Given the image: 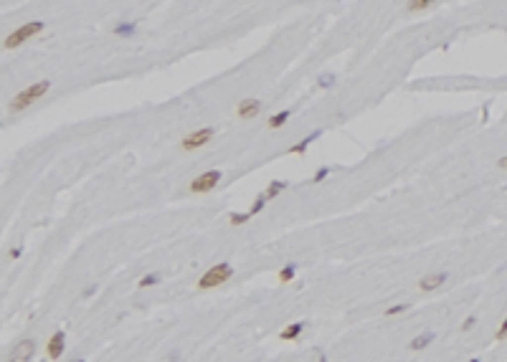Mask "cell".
Wrapping results in <instances>:
<instances>
[{
    "instance_id": "obj_1",
    "label": "cell",
    "mask_w": 507,
    "mask_h": 362,
    "mask_svg": "<svg viewBox=\"0 0 507 362\" xmlns=\"http://www.w3.org/2000/svg\"><path fill=\"white\" fill-rule=\"evenodd\" d=\"M51 89V81L49 79H41V81H36V84H31V87H26L23 91H20L10 104H8V112L10 114H18V112H23L26 106H31L36 99H41L43 94H46Z\"/></svg>"
},
{
    "instance_id": "obj_2",
    "label": "cell",
    "mask_w": 507,
    "mask_h": 362,
    "mask_svg": "<svg viewBox=\"0 0 507 362\" xmlns=\"http://www.w3.org/2000/svg\"><path fill=\"white\" fill-rule=\"evenodd\" d=\"M233 276V266L231 264H213V269H208L201 279H198V289H213V286H221L226 284Z\"/></svg>"
},
{
    "instance_id": "obj_3",
    "label": "cell",
    "mask_w": 507,
    "mask_h": 362,
    "mask_svg": "<svg viewBox=\"0 0 507 362\" xmlns=\"http://www.w3.org/2000/svg\"><path fill=\"white\" fill-rule=\"evenodd\" d=\"M43 28H46V26H43L41 20H31V23H23L18 31H13V33H8V36H5V41H3V48H18L20 44H26V41H31L33 36H38Z\"/></svg>"
},
{
    "instance_id": "obj_4",
    "label": "cell",
    "mask_w": 507,
    "mask_h": 362,
    "mask_svg": "<svg viewBox=\"0 0 507 362\" xmlns=\"http://www.w3.org/2000/svg\"><path fill=\"white\" fill-rule=\"evenodd\" d=\"M218 180H221V170H208V173L198 175V178L190 182V193H193V195L211 193V190L218 185Z\"/></svg>"
},
{
    "instance_id": "obj_5",
    "label": "cell",
    "mask_w": 507,
    "mask_h": 362,
    "mask_svg": "<svg viewBox=\"0 0 507 362\" xmlns=\"http://www.w3.org/2000/svg\"><path fill=\"white\" fill-rule=\"evenodd\" d=\"M213 127H203V130H198V132H193V135H188V137H183V142H180V150H185V152H193V150H201V147H206L211 139H213Z\"/></svg>"
},
{
    "instance_id": "obj_6",
    "label": "cell",
    "mask_w": 507,
    "mask_h": 362,
    "mask_svg": "<svg viewBox=\"0 0 507 362\" xmlns=\"http://www.w3.org/2000/svg\"><path fill=\"white\" fill-rule=\"evenodd\" d=\"M33 352H36V342H33V339H20V342L10 350L8 362H31Z\"/></svg>"
},
{
    "instance_id": "obj_7",
    "label": "cell",
    "mask_w": 507,
    "mask_h": 362,
    "mask_svg": "<svg viewBox=\"0 0 507 362\" xmlns=\"http://www.w3.org/2000/svg\"><path fill=\"white\" fill-rule=\"evenodd\" d=\"M63 347H66V332H63V329H58V332H54V334H51L49 345H46V352H49V357H51V360H58V357L63 355Z\"/></svg>"
},
{
    "instance_id": "obj_8",
    "label": "cell",
    "mask_w": 507,
    "mask_h": 362,
    "mask_svg": "<svg viewBox=\"0 0 507 362\" xmlns=\"http://www.w3.org/2000/svg\"><path fill=\"white\" fill-rule=\"evenodd\" d=\"M259 112H261V101L259 99H241L238 109H236L238 119H254Z\"/></svg>"
},
{
    "instance_id": "obj_9",
    "label": "cell",
    "mask_w": 507,
    "mask_h": 362,
    "mask_svg": "<svg viewBox=\"0 0 507 362\" xmlns=\"http://www.w3.org/2000/svg\"><path fill=\"white\" fill-rule=\"evenodd\" d=\"M447 281V271H439V273H429V276H424L421 281H418V289L421 291H434V289H439Z\"/></svg>"
},
{
    "instance_id": "obj_10",
    "label": "cell",
    "mask_w": 507,
    "mask_h": 362,
    "mask_svg": "<svg viewBox=\"0 0 507 362\" xmlns=\"http://www.w3.org/2000/svg\"><path fill=\"white\" fill-rule=\"evenodd\" d=\"M302 332H304V322H294V324L284 327V329L279 332V339H284V342H292V339H297Z\"/></svg>"
},
{
    "instance_id": "obj_11",
    "label": "cell",
    "mask_w": 507,
    "mask_h": 362,
    "mask_svg": "<svg viewBox=\"0 0 507 362\" xmlns=\"http://www.w3.org/2000/svg\"><path fill=\"white\" fill-rule=\"evenodd\" d=\"M320 135H322L320 130H317V132H312V135H307V137H304V139H302L299 144H294V147H292L289 152H292V155H304V152H307V147H310V144H312V142H315V139H317Z\"/></svg>"
},
{
    "instance_id": "obj_12",
    "label": "cell",
    "mask_w": 507,
    "mask_h": 362,
    "mask_svg": "<svg viewBox=\"0 0 507 362\" xmlns=\"http://www.w3.org/2000/svg\"><path fill=\"white\" fill-rule=\"evenodd\" d=\"M434 342V332H424V334H418L416 339H411V350H424V347H429Z\"/></svg>"
},
{
    "instance_id": "obj_13",
    "label": "cell",
    "mask_w": 507,
    "mask_h": 362,
    "mask_svg": "<svg viewBox=\"0 0 507 362\" xmlns=\"http://www.w3.org/2000/svg\"><path fill=\"white\" fill-rule=\"evenodd\" d=\"M289 117H292V109H282L279 114H274V117L267 122V124H269V130H279V127H284Z\"/></svg>"
},
{
    "instance_id": "obj_14",
    "label": "cell",
    "mask_w": 507,
    "mask_h": 362,
    "mask_svg": "<svg viewBox=\"0 0 507 362\" xmlns=\"http://www.w3.org/2000/svg\"><path fill=\"white\" fill-rule=\"evenodd\" d=\"M434 3H436V0H408V3H406V10H408V13H421V10L431 8Z\"/></svg>"
},
{
    "instance_id": "obj_15",
    "label": "cell",
    "mask_w": 507,
    "mask_h": 362,
    "mask_svg": "<svg viewBox=\"0 0 507 362\" xmlns=\"http://www.w3.org/2000/svg\"><path fill=\"white\" fill-rule=\"evenodd\" d=\"M294 273H297V266H294V264H284L282 271H279V281H282V284H289V281L294 279Z\"/></svg>"
},
{
    "instance_id": "obj_16",
    "label": "cell",
    "mask_w": 507,
    "mask_h": 362,
    "mask_svg": "<svg viewBox=\"0 0 507 362\" xmlns=\"http://www.w3.org/2000/svg\"><path fill=\"white\" fill-rule=\"evenodd\" d=\"M135 31H137V26H135V23H119V26H114V28H112V33H114V36H135Z\"/></svg>"
},
{
    "instance_id": "obj_17",
    "label": "cell",
    "mask_w": 507,
    "mask_h": 362,
    "mask_svg": "<svg viewBox=\"0 0 507 362\" xmlns=\"http://www.w3.org/2000/svg\"><path fill=\"white\" fill-rule=\"evenodd\" d=\"M249 218H251L249 210H246V213H231L228 223H231V226H244V223H249Z\"/></svg>"
},
{
    "instance_id": "obj_18",
    "label": "cell",
    "mask_w": 507,
    "mask_h": 362,
    "mask_svg": "<svg viewBox=\"0 0 507 362\" xmlns=\"http://www.w3.org/2000/svg\"><path fill=\"white\" fill-rule=\"evenodd\" d=\"M282 190H286V182H284V180H274V182L267 187V198H277Z\"/></svg>"
},
{
    "instance_id": "obj_19",
    "label": "cell",
    "mask_w": 507,
    "mask_h": 362,
    "mask_svg": "<svg viewBox=\"0 0 507 362\" xmlns=\"http://www.w3.org/2000/svg\"><path fill=\"white\" fill-rule=\"evenodd\" d=\"M267 200H269V198H267V193H261V195H259V198H256L254 203H251V208H249V213H251V216H256V213H261V210H264V205H267Z\"/></svg>"
},
{
    "instance_id": "obj_20",
    "label": "cell",
    "mask_w": 507,
    "mask_h": 362,
    "mask_svg": "<svg viewBox=\"0 0 507 362\" xmlns=\"http://www.w3.org/2000/svg\"><path fill=\"white\" fill-rule=\"evenodd\" d=\"M158 281H160V276H158V273H147V276H142V279H140L137 286H140V289H147V286H155Z\"/></svg>"
},
{
    "instance_id": "obj_21",
    "label": "cell",
    "mask_w": 507,
    "mask_h": 362,
    "mask_svg": "<svg viewBox=\"0 0 507 362\" xmlns=\"http://www.w3.org/2000/svg\"><path fill=\"white\" fill-rule=\"evenodd\" d=\"M495 339H497V342H505V339H507V317L502 319V324H500V329L495 332Z\"/></svg>"
},
{
    "instance_id": "obj_22",
    "label": "cell",
    "mask_w": 507,
    "mask_h": 362,
    "mask_svg": "<svg viewBox=\"0 0 507 362\" xmlns=\"http://www.w3.org/2000/svg\"><path fill=\"white\" fill-rule=\"evenodd\" d=\"M330 173H333V167H320L317 173H315V178H312V182H322V180H325Z\"/></svg>"
},
{
    "instance_id": "obj_23",
    "label": "cell",
    "mask_w": 507,
    "mask_h": 362,
    "mask_svg": "<svg viewBox=\"0 0 507 362\" xmlns=\"http://www.w3.org/2000/svg\"><path fill=\"white\" fill-rule=\"evenodd\" d=\"M406 309H408V304H395V307H388V309H386V314H388V317H393V314H401V312H406Z\"/></svg>"
},
{
    "instance_id": "obj_24",
    "label": "cell",
    "mask_w": 507,
    "mask_h": 362,
    "mask_svg": "<svg viewBox=\"0 0 507 362\" xmlns=\"http://www.w3.org/2000/svg\"><path fill=\"white\" fill-rule=\"evenodd\" d=\"M333 81H335V76H333V74H325V76H320V87H322V89H327V87H333Z\"/></svg>"
},
{
    "instance_id": "obj_25",
    "label": "cell",
    "mask_w": 507,
    "mask_h": 362,
    "mask_svg": "<svg viewBox=\"0 0 507 362\" xmlns=\"http://www.w3.org/2000/svg\"><path fill=\"white\" fill-rule=\"evenodd\" d=\"M474 322H477L474 317H467V319H464V324H461V332H469V329L474 327Z\"/></svg>"
},
{
    "instance_id": "obj_26",
    "label": "cell",
    "mask_w": 507,
    "mask_h": 362,
    "mask_svg": "<svg viewBox=\"0 0 507 362\" xmlns=\"http://www.w3.org/2000/svg\"><path fill=\"white\" fill-rule=\"evenodd\" d=\"M20 253H23V248H20V246H15V248H10V251H8V256H10V259H18Z\"/></svg>"
},
{
    "instance_id": "obj_27",
    "label": "cell",
    "mask_w": 507,
    "mask_h": 362,
    "mask_svg": "<svg viewBox=\"0 0 507 362\" xmlns=\"http://www.w3.org/2000/svg\"><path fill=\"white\" fill-rule=\"evenodd\" d=\"M497 167H500V170H507V155L497 160Z\"/></svg>"
},
{
    "instance_id": "obj_28",
    "label": "cell",
    "mask_w": 507,
    "mask_h": 362,
    "mask_svg": "<svg viewBox=\"0 0 507 362\" xmlns=\"http://www.w3.org/2000/svg\"><path fill=\"white\" fill-rule=\"evenodd\" d=\"M97 291V286H89V289H84V296H92Z\"/></svg>"
},
{
    "instance_id": "obj_29",
    "label": "cell",
    "mask_w": 507,
    "mask_h": 362,
    "mask_svg": "<svg viewBox=\"0 0 507 362\" xmlns=\"http://www.w3.org/2000/svg\"><path fill=\"white\" fill-rule=\"evenodd\" d=\"M320 362H330V360H327V357H320Z\"/></svg>"
},
{
    "instance_id": "obj_30",
    "label": "cell",
    "mask_w": 507,
    "mask_h": 362,
    "mask_svg": "<svg viewBox=\"0 0 507 362\" xmlns=\"http://www.w3.org/2000/svg\"><path fill=\"white\" fill-rule=\"evenodd\" d=\"M76 362H84V360H76Z\"/></svg>"
}]
</instances>
